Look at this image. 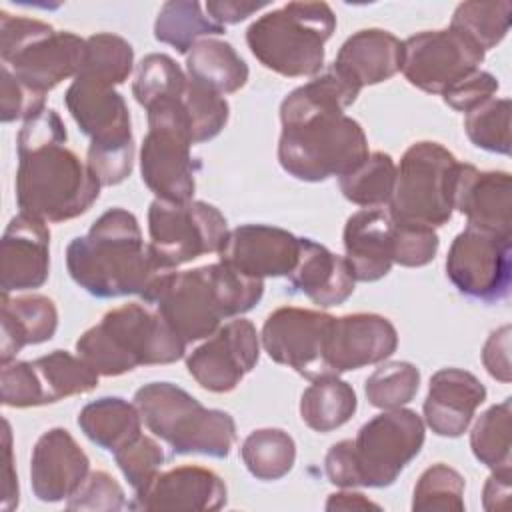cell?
<instances>
[{
  "instance_id": "6da1fadb",
  "label": "cell",
  "mask_w": 512,
  "mask_h": 512,
  "mask_svg": "<svg viewBox=\"0 0 512 512\" xmlns=\"http://www.w3.org/2000/svg\"><path fill=\"white\" fill-rule=\"evenodd\" d=\"M360 88L334 66L292 90L280 104L278 162L294 178L346 176L368 158L362 126L344 114Z\"/></svg>"
},
{
  "instance_id": "7a4b0ae2",
  "label": "cell",
  "mask_w": 512,
  "mask_h": 512,
  "mask_svg": "<svg viewBox=\"0 0 512 512\" xmlns=\"http://www.w3.org/2000/svg\"><path fill=\"white\" fill-rule=\"evenodd\" d=\"M54 108L28 118L16 140V202L20 212L48 222H66L90 210L100 182L74 150Z\"/></svg>"
},
{
  "instance_id": "3957f363",
  "label": "cell",
  "mask_w": 512,
  "mask_h": 512,
  "mask_svg": "<svg viewBox=\"0 0 512 512\" xmlns=\"http://www.w3.org/2000/svg\"><path fill=\"white\" fill-rule=\"evenodd\" d=\"M66 266L70 278L96 298L136 294L144 302L174 272L154 258L136 216L124 208L106 210L84 236H76L66 248Z\"/></svg>"
},
{
  "instance_id": "277c9868",
  "label": "cell",
  "mask_w": 512,
  "mask_h": 512,
  "mask_svg": "<svg viewBox=\"0 0 512 512\" xmlns=\"http://www.w3.org/2000/svg\"><path fill=\"white\" fill-rule=\"evenodd\" d=\"M264 294V280L250 278L216 262L170 272L148 304L188 344L212 336L224 318L252 310Z\"/></svg>"
},
{
  "instance_id": "5b68a950",
  "label": "cell",
  "mask_w": 512,
  "mask_h": 512,
  "mask_svg": "<svg viewBox=\"0 0 512 512\" xmlns=\"http://www.w3.org/2000/svg\"><path fill=\"white\" fill-rule=\"evenodd\" d=\"M76 352L100 376H120L138 366L172 364L186 354V342L158 310L130 302L102 316L76 342Z\"/></svg>"
},
{
  "instance_id": "8992f818",
  "label": "cell",
  "mask_w": 512,
  "mask_h": 512,
  "mask_svg": "<svg viewBox=\"0 0 512 512\" xmlns=\"http://www.w3.org/2000/svg\"><path fill=\"white\" fill-rule=\"evenodd\" d=\"M336 30L326 2H288L254 20L246 44L268 70L286 78L316 76L324 66V44Z\"/></svg>"
},
{
  "instance_id": "52a82bcc",
  "label": "cell",
  "mask_w": 512,
  "mask_h": 512,
  "mask_svg": "<svg viewBox=\"0 0 512 512\" xmlns=\"http://www.w3.org/2000/svg\"><path fill=\"white\" fill-rule=\"evenodd\" d=\"M134 404L146 428L170 444L174 454L226 458L236 440L234 418L224 410L204 408L172 382H150L136 390Z\"/></svg>"
},
{
  "instance_id": "ba28073f",
  "label": "cell",
  "mask_w": 512,
  "mask_h": 512,
  "mask_svg": "<svg viewBox=\"0 0 512 512\" xmlns=\"http://www.w3.org/2000/svg\"><path fill=\"white\" fill-rule=\"evenodd\" d=\"M64 102L82 134L90 138L86 164L100 186L124 182L134 164V138L124 98L112 86L76 76Z\"/></svg>"
},
{
  "instance_id": "9c48e42d",
  "label": "cell",
  "mask_w": 512,
  "mask_h": 512,
  "mask_svg": "<svg viewBox=\"0 0 512 512\" xmlns=\"http://www.w3.org/2000/svg\"><path fill=\"white\" fill-rule=\"evenodd\" d=\"M86 40L34 18L0 12V56L22 84L46 94L82 68Z\"/></svg>"
},
{
  "instance_id": "30bf717a",
  "label": "cell",
  "mask_w": 512,
  "mask_h": 512,
  "mask_svg": "<svg viewBox=\"0 0 512 512\" xmlns=\"http://www.w3.org/2000/svg\"><path fill=\"white\" fill-rule=\"evenodd\" d=\"M458 158L438 142H414L396 166L388 214L398 224L444 226L454 212Z\"/></svg>"
},
{
  "instance_id": "8fae6325",
  "label": "cell",
  "mask_w": 512,
  "mask_h": 512,
  "mask_svg": "<svg viewBox=\"0 0 512 512\" xmlns=\"http://www.w3.org/2000/svg\"><path fill=\"white\" fill-rule=\"evenodd\" d=\"M424 420L408 408H392L360 426L350 440L356 486L386 488L418 456L424 444Z\"/></svg>"
},
{
  "instance_id": "7c38bea8",
  "label": "cell",
  "mask_w": 512,
  "mask_h": 512,
  "mask_svg": "<svg viewBox=\"0 0 512 512\" xmlns=\"http://www.w3.org/2000/svg\"><path fill=\"white\" fill-rule=\"evenodd\" d=\"M228 232L226 218L208 202L156 198L148 208V246L154 258L170 270L204 254H218Z\"/></svg>"
},
{
  "instance_id": "4fadbf2b",
  "label": "cell",
  "mask_w": 512,
  "mask_h": 512,
  "mask_svg": "<svg viewBox=\"0 0 512 512\" xmlns=\"http://www.w3.org/2000/svg\"><path fill=\"white\" fill-rule=\"evenodd\" d=\"M446 276L466 298L498 302L510 292V236L466 226L446 256Z\"/></svg>"
},
{
  "instance_id": "5bb4252c",
  "label": "cell",
  "mask_w": 512,
  "mask_h": 512,
  "mask_svg": "<svg viewBox=\"0 0 512 512\" xmlns=\"http://www.w3.org/2000/svg\"><path fill=\"white\" fill-rule=\"evenodd\" d=\"M484 54L450 26L444 30H424L402 42L400 72L412 86L428 94H442L478 70Z\"/></svg>"
},
{
  "instance_id": "9a60e30c",
  "label": "cell",
  "mask_w": 512,
  "mask_h": 512,
  "mask_svg": "<svg viewBox=\"0 0 512 512\" xmlns=\"http://www.w3.org/2000/svg\"><path fill=\"white\" fill-rule=\"evenodd\" d=\"M334 316L296 306H282L268 314L262 326V346L268 356L308 380L324 378V348Z\"/></svg>"
},
{
  "instance_id": "2e32d148",
  "label": "cell",
  "mask_w": 512,
  "mask_h": 512,
  "mask_svg": "<svg viewBox=\"0 0 512 512\" xmlns=\"http://www.w3.org/2000/svg\"><path fill=\"white\" fill-rule=\"evenodd\" d=\"M260 358V336L246 318L220 326L204 344L186 356L190 376L216 394L234 390Z\"/></svg>"
},
{
  "instance_id": "e0dca14e",
  "label": "cell",
  "mask_w": 512,
  "mask_h": 512,
  "mask_svg": "<svg viewBox=\"0 0 512 512\" xmlns=\"http://www.w3.org/2000/svg\"><path fill=\"white\" fill-rule=\"evenodd\" d=\"M186 132L166 120H148V134L140 148L144 184L166 202H190L196 190L198 162L190 154Z\"/></svg>"
},
{
  "instance_id": "ac0fdd59",
  "label": "cell",
  "mask_w": 512,
  "mask_h": 512,
  "mask_svg": "<svg viewBox=\"0 0 512 512\" xmlns=\"http://www.w3.org/2000/svg\"><path fill=\"white\" fill-rule=\"evenodd\" d=\"M396 346V328L380 314L356 312L334 318L324 348L326 372L328 376H340L348 370L384 362Z\"/></svg>"
},
{
  "instance_id": "d6986e66",
  "label": "cell",
  "mask_w": 512,
  "mask_h": 512,
  "mask_svg": "<svg viewBox=\"0 0 512 512\" xmlns=\"http://www.w3.org/2000/svg\"><path fill=\"white\" fill-rule=\"evenodd\" d=\"M300 238L268 224H242L228 232L218 258L250 278L290 276L298 262Z\"/></svg>"
},
{
  "instance_id": "ffe728a7",
  "label": "cell",
  "mask_w": 512,
  "mask_h": 512,
  "mask_svg": "<svg viewBox=\"0 0 512 512\" xmlns=\"http://www.w3.org/2000/svg\"><path fill=\"white\" fill-rule=\"evenodd\" d=\"M50 270V230L44 220L16 214L0 242V288L4 294L40 288Z\"/></svg>"
},
{
  "instance_id": "44dd1931",
  "label": "cell",
  "mask_w": 512,
  "mask_h": 512,
  "mask_svg": "<svg viewBox=\"0 0 512 512\" xmlns=\"http://www.w3.org/2000/svg\"><path fill=\"white\" fill-rule=\"evenodd\" d=\"M90 474V460L64 428L46 430L30 456L32 492L42 502L68 500Z\"/></svg>"
},
{
  "instance_id": "7402d4cb",
  "label": "cell",
  "mask_w": 512,
  "mask_h": 512,
  "mask_svg": "<svg viewBox=\"0 0 512 512\" xmlns=\"http://www.w3.org/2000/svg\"><path fill=\"white\" fill-rule=\"evenodd\" d=\"M454 208L466 216L470 228L510 236L512 180L502 170H478L472 164L458 168Z\"/></svg>"
},
{
  "instance_id": "603a6c76",
  "label": "cell",
  "mask_w": 512,
  "mask_h": 512,
  "mask_svg": "<svg viewBox=\"0 0 512 512\" xmlns=\"http://www.w3.org/2000/svg\"><path fill=\"white\" fill-rule=\"evenodd\" d=\"M228 500L224 480L202 466H178L134 496V510H220Z\"/></svg>"
},
{
  "instance_id": "cb8c5ba5",
  "label": "cell",
  "mask_w": 512,
  "mask_h": 512,
  "mask_svg": "<svg viewBox=\"0 0 512 512\" xmlns=\"http://www.w3.org/2000/svg\"><path fill=\"white\" fill-rule=\"evenodd\" d=\"M486 400L484 384L460 368H442L430 378L424 400V424L444 438L462 436L476 408Z\"/></svg>"
},
{
  "instance_id": "d4e9b609",
  "label": "cell",
  "mask_w": 512,
  "mask_h": 512,
  "mask_svg": "<svg viewBox=\"0 0 512 512\" xmlns=\"http://www.w3.org/2000/svg\"><path fill=\"white\" fill-rule=\"evenodd\" d=\"M394 220L388 210L362 208L344 226L346 262L358 282L384 278L394 264Z\"/></svg>"
},
{
  "instance_id": "484cf974",
  "label": "cell",
  "mask_w": 512,
  "mask_h": 512,
  "mask_svg": "<svg viewBox=\"0 0 512 512\" xmlns=\"http://www.w3.org/2000/svg\"><path fill=\"white\" fill-rule=\"evenodd\" d=\"M288 280L294 290L308 296L320 308L346 302L356 284L346 258L310 238H300L298 262Z\"/></svg>"
},
{
  "instance_id": "4316f807",
  "label": "cell",
  "mask_w": 512,
  "mask_h": 512,
  "mask_svg": "<svg viewBox=\"0 0 512 512\" xmlns=\"http://www.w3.org/2000/svg\"><path fill=\"white\" fill-rule=\"evenodd\" d=\"M400 64L402 42L388 30L364 28L340 46L332 66L362 90L390 80L400 72Z\"/></svg>"
},
{
  "instance_id": "83f0119b",
  "label": "cell",
  "mask_w": 512,
  "mask_h": 512,
  "mask_svg": "<svg viewBox=\"0 0 512 512\" xmlns=\"http://www.w3.org/2000/svg\"><path fill=\"white\" fill-rule=\"evenodd\" d=\"M0 362L16 360V354L30 344L50 340L58 328V310L48 296L26 294L10 298L2 292L0 304Z\"/></svg>"
},
{
  "instance_id": "f1b7e54d",
  "label": "cell",
  "mask_w": 512,
  "mask_h": 512,
  "mask_svg": "<svg viewBox=\"0 0 512 512\" xmlns=\"http://www.w3.org/2000/svg\"><path fill=\"white\" fill-rule=\"evenodd\" d=\"M78 426L90 442L114 454L142 434V416L136 404L120 396H104L80 410Z\"/></svg>"
},
{
  "instance_id": "f546056e",
  "label": "cell",
  "mask_w": 512,
  "mask_h": 512,
  "mask_svg": "<svg viewBox=\"0 0 512 512\" xmlns=\"http://www.w3.org/2000/svg\"><path fill=\"white\" fill-rule=\"evenodd\" d=\"M186 72L194 82L220 96L238 92L248 82V66L230 42L204 38L186 54Z\"/></svg>"
},
{
  "instance_id": "4dcf8cb0",
  "label": "cell",
  "mask_w": 512,
  "mask_h": 512,
  "mask_svg": "<svg viewBox=\"0 0 512 512\" xmlns=\"http://www.w3.org/2000/svg\"><path fill=\"white\" fill-rule=\"evenodd\" d=\"M354 388L338 376L312 380L300 398V418L316 432H332L344 426L356 412Z\"/></svg>"
},
{
  "instance_id": "1f68e13d",
  "label": "cell",
  "mask_w": 512,
  "mask_h": 512,
  "mask_svg": "<svg viewBox=\"0 0 512 512\" xmlns=\"http://www.w3.org/2000/svg\"><path fill=\"white\" fill-rule=\"evenodd\" d=\"M224 32L226 28L206 16L196 0L164 2L154 22V38L176 48L180 54H188L198 40Z\"/></svg>"
},
{
  "instance_id": "d6a6232c",
  "label": "cell",
  "mask_w": 512,
  "mask_h": 512,
  "mask_svg": "<svg viewBox=\"0 0 512 512\" xmlns=\"http://www.w3.org/2000/svg\"><path fill=\"white\" fill-rule=\"evenodd\" d=\"M32 366L38 374L46 404L92 392L100 378V374L82 356H74L66 350H54L40 356L32 360Z\"/></svg>"
},
{
  "instance_id": "836d02e7",
  "label": "cell",
  "mask_w": 512,
  "mask_h": 512,
  "mask_svg": "<svg viewBox=\"0 0 512 512\" xmlns=\"http://www.w3.org/2000/svg\"><path fill=\"white\" fill-rule=\"evenodd\" d=\"M240 456L254 478L272 482L284 478L292 470L296 444L292 436L280 428H260L244 438Z\"/></svg>"
},
{
  "instance_id": "e575fe53",
  "label": "cell",
  "mask_w": 512,
  "mask_h": 512,
  "mask_svg": "<svg viewBox=\"0 0 512 512\" xmlns=\"http://www.w3.org/2000/svg\"><path fill=\"white\" fill-rule=\"evenodd\" d=\"M134 66V50L128 40L112 32H98L86 38L82 68L76 76L118 86L128 80Z\"/></svg>"
},
{
  "instance_id": "d590c367",
  "label": "cell",
  "mask_w": 512,
  "mask_h": 512,
  "mask_svg": "<svg viewBox=\"0 0 512 512\" xmlns=\"http://www.w3.org/2000/svg\"><path fill=\"white\" fill-rule=\"evenodd\" d=\"M396 182V164L386 152H372L368 158L340 178L346 200L362 208H378L390 202Z\"/></svg>"
},
{
  "instance_id": "8d00e7d4",
  "label": "cell",
  "mask_w": 512,
  "mask_h": 512,
  "mask_svg": "<svg viewBox=\"0 0 512 512\" xmlns=\"http://www.w3.org/2000/svg\"><path fill=\"white\" fill-rule=\"evenodd\" d=\"M182 120L192 144H202L216 138L228 122L230 106L218 92L188 78L180 96Z\"/></svg>"
},
{
  "instance_id": "74e56055",
  "label": "cell",
  "mask_w": 512,
  "mask_h": 512,
  "mask_svg": "<svg viewBox=\"0 0 512 512\" xmlns=\"http://www.w3.org/2000/svg\"><path fill=\"white\" fill-rule=\"evenodd\" d=\"M512 4L502 2H462L456 6L450 28L458 30L482 52L504 40L510 28Z\"/></svg>"
},
{
  "instance_id": "f35d334b",
  "label": "cell",
  "mask_w": 512,
  "mask_h": 512,
  "mask_svg": "<svg viewBox=\"0 0 512 512\" xmlns=\"http://www.w3.org/2000/svg\"><path fill=\"white\" fill-rule=\"evenodd\" d=\"M510 416H512V402L510 398L502 400L500 404L490 406L480 418L476 420L470 432V448L484 466L490 470H504L510 468Z\"/></svg>"
},
{
  "instance_id": "ab89813d",
  "label": "cell",
  "mask_w": 512,
  "mask_h": 512,
  "mask_svg": "<svg viewBox=\"0 0 512 512\" xmlns=\"http://www.w3.org/2000/svg\"><path fill=\"white\" fill-rule=\"evenodd\" d=\"M420 388V372L410 362H388L376 368L364 384V394L374 408L392 410L406 406Z\"/></svg>"
},
{
  "instance_id": "60d3db41",
  "label": "cell",
  "mask_w": 512,
  "mask_h": 512,
  "mask_svg": "<svg viewBox=\"0 0 512 512\" xmlns=\"http://www.w3.org/2000/svg\"><path fill=\"white\" fill-rule=\"evenodd\" d=\"M412 510H464V478L458 470L450 468L448 464H432L426 468L416 486L412 496Z\"/></svg>"
},
{
  "instance_id": "b9f144b4",
  "label": "cell",
  "mask_w": 512,
  "mask_h": 512,
  "mask_svg": "<svg viewBox=\"0 0 512 512\" xmlns=\"http://www.w3.org/2000/svg\"><path fill=\"white\" fill-rule=\"evenodd\" d=\"M188 82V74L166 54H148L140 60L132 94L136 102L146 110L158 100H164L178 90H182Z\"/></svg>"
},
{
  "instance_id": "7bdbcfd3",
  "label": "cell",
  "mask_w": 512,
  "mask_h": 512,
  "mask_svg": "<svg viewBox=\"0 0 512 512\" xmlns=\"http://www.w3.org/2000/svg\"><path fill=\"white\" fill-rule=\"evenodd\" d=\"M470 142L482 150L510 154V100L490 98L464 118Z\"/></svg>"
},
{
  "instance_id": "ee69618b",
  "label": "cell",
  "mask_w": 512,
  "mask_h": 512,
  "mask_svg": "<svg viewBox=\"0 0 512 512\" xmlns=\"http://www.w3.org/2000/svg\"><path fill=\"white\" fill-rule=\"evenodd\" d=\"M114 460L134 494H140L158 476L160 466L164 464V452L154 438L138 434L114 452Z\"/></svg>"
},
{
  "instance_id": "f6af8a7d",
  "label": "cell",
  "mask_w": 512,
  "mask_h": 512,
  "mask_svg": "<svg viewBox=\"0 0 512 512\" xmlns=\"http://www.w3.org/2000/svg\"><path fill=\"white\" fill-rule=\"evenodd\" d=\"M0 394L2 404L10 408L44 406V392L32 362L12 360L2 364L0 372Z\"/></svg>"
},
{
  "instance_id": "bcb514c9",
  "label": "cell",
  "mask_w": 512,
  "mask_h": 512,
  "mask_svg": "<svg viewBox=\"0 0 512 512\" xmlns=\"http://www.w3.org/2000/svg\"><path fill=\"white\" fill-rule=\"evenodd\" d=\"M126 498L122 486L104 470H94L86 476L82 486L68 498V510H96L114 512L124 508Z\"/></svg>"
},
{
  "instance_id": "7dc6e473",
  "label": "cell",
  "mask_w": 512,
  "mask_h": 512,
  "mask_svg": "<svg viewBox=\"0 0 512 512\" xmlns=\"http://www.w3.org/2000/svg\"><path fill=\"white\" fill-rule=\"evenodd\" d=\"M394 224V264L420 268L434 260L440 244L434 228L398 222Z\"/></svg>"
},
{
  "instance_id": "c3c4849f",
  "label": "cell",
  "mask_w": 512,
  "mask_h": 512,
  "mask_svg": "<svg viewBox=\"0 0 512 512\" xmlns=\"http://www.w3.org/2000/svg\"><path fill=\"white\" fill-rule=\"evenodd\" d=\"M2 76V96H0V118L2 122H14V120H28L36 114H40L46 104L44 96L26 84H22L6 66L0 70Z\"/></svg>"
},
{
  "instance_id": "681fc988",
  "label": "cell",
  "mask_w": 512,
  "mask_h": 512,
  "mask_svg": "<svg viewBox=\"0 0 512 512\" xmlns=\"http://www.w3.org/2000/svg\"><path fill=\"white\" fill-rule=\"evenodd\" d=\"M498 86V80L490 72L474 70L456 84H452L448 90H444L442 98L450 108L468 114L486 100L494 98Z\"/></svg>"
},
{
  "instance_id": "f907efd6",
  "label": "cell",
  "mask_w": 512,
  "mask_h": 512,
  "mask_svg": "<svg viewBox=\"0 0 512 512\" xmlns=\"http://www.w3.org/2000/svg\"><path fill=\"white\" fill-rule=\"evenodd\" d=\"M482 362L492 378L510 382V326H502L488 336L482 350Z\"/></svg>"
},
{
  "instance_id": "816d5d0a",
  "label": "cell",
  "mask_w": 512,
  "mask_h": 512,
  "mask_svg": "<svg viewBox=\"0 0 512 512\" xmlns=\"http://www.w3.org/2000/svg\"><path fill=\"white\" fill-rule=\"evenodd\" d=\"M268 2H246V0H208L206 12L208 16L226 28V24H238L252 16L254 12L266 8Z\"/></svg>"
},
{
  "instance_id": "f5cc1de1",
  "label": "cell",
  "mask_w": 512,
  "mask_h": 512,
  "mask_svg": "<svg viewBox=\"0 0 512 512\" xmlns=\"http://www.w3.org/2000/svg\"><path fill=\"white\" fill-rule=\"evenodd\" d=\"M510 478H512V468L504 470H492L484 484L482 492V502L486 510H500L506 508L510 502Z\"/></svg>"
},
{
  "instance_id": "db71d44e",
  "label": "cell",
  "mask_w": 512,
  "mask_h": 512,
  "mask_svg": "<svg viewBox=\"0 0 512 512\" xmlns=\"http://www.w3.org/2000/svg\"><path fill=\"white\" fill-rule=\"evenodd\" d=\"M4 496H2V510L10 512L18 506V478L14 472V458H12V434L10 424L4 420Z\"/></svg>"
},
{
  "instance_id": "11a10c76",
  "label": "cell",
  "mask_w": 512,
  "mask_h": 512,
  "mask_svg": "<svg viewBox=\"0 0 512 512\" xmlns=\"http://www.w3.org/2000/svg\"><path fill=\"white\" fill-rule=\"evenodd\" d=\"M380 510V506L372 500H368L360 492H336L330 494L326 502V510Z\"/></svg>"
}]
</instances>
